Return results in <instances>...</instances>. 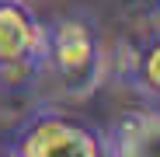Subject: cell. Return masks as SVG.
I'll use <instances>...</instances> for the list:
<instances>
[{
  "instance_id": "obj_4",
  "label": "cell",
  "mask_w": 160,
  "mask_h": 157,
  "mask_svg": "<svg viewBox=\"0 0 160 157\" xmlns=\"http://www.w3.org/2000/svg\"><path fill=\"white\" fill-rule=\"evenodd\" d=\"M108 154H160V112H125L112 133H104Z\"/></svg>"
},
{
  "instance_id": "obj_2",
  "label": "cell",
  "mask_w": 160,
  "mask_h": 157,
  "mask_svg": "<svg viewBox=\"0 0 160 157\" xmlns=\"http://www.w3.org/2000/svg\"><path fill=\"white\" fill-rule=\"evenodd\" d=\"M7 154H18V157H104L108 143H104V133L91 129L87 122H77L63 112L42 108L18 126Z\"/></svg>"
},
{
  "instance_id": "obj_3",
  "label": "cell",
  "mask_w": 160,
  "mask_h": 157,
  "mask_svg": "<svg viewBox=\"0 0 160 157\" xmlns=\"http://www.w3.org/2000/svg\"><path fill=\"white\" fill-rule=\"evenodd\" d=\"M45 24L24 0H0V73L38 70Z\"/></svg>"
},
{
  "instance_id": "obj_6",
  "label": "cell",
  "mask_w": 160,
  "mask_h": 157,
  "mask_svg": "<svg viewBox=\"0 0 160 157\" xmlns=\"http://www.w3.org/2000/svg\"><path fill=\"white\" fill-rule=\"evenodd\" d=\"M139 4H143L150 14H160V0H139Z\"/></svg>"
},
{
  "instance_id": "obj_1",
  "label": "cell",
  "mask_w": 160,
  "mask_h": 157,
  "mask_svg": "<svg viewBox=\"0 0 160 157\" xmlns=\"http://www.w3.org/2000/svg\"><path fill=\"white\" fill-rule=\"evenodd\" d=\"M38 70L49 73L63 98H87L108 73L104 45L87 18H59L45 28Z\"/></svg>"
},
{
  "instance_id": "obj_5",
  "label": "cell",
  "mask_w": 160,
  "mask_h": 157,
  "mask_svg": "<svg viewBox=\"0 0 160 157\" xmlns=\"http://www.w3.org/2000/svg\"><path fill=\"white\" fill-rule=\"evenodd\" d=\"M125 77L139 94L160 105V35H153L143 49H136L125 60Z\"/></svg>"
}]
</instances>
